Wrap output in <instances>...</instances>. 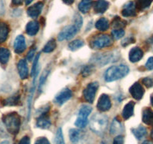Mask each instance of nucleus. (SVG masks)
<instances>
[{"label": "nucleus", "instance_id": "c03bdc74", "mask_svg": "<svg viewBox=\"0 0 153 144\" xmlns=\"http://www.w3.org/2000/svg\"><path fill=\"white\" fill-rule=\"evenodd\" d=\"M35 49H32L29 51V53H28L27 54V59L29 60V61L32 60V59H33L34 56H35Z\"/></svg>", "mask_w": 153, "mask_h": 144}, {"label": "nucleus", "instance_id": "7ed1b4c3", "mask_svg": "<svg viewBox=\"0 0 153 144\" xmlns=\"http://www.w3.org/2000/svg\"><path fill=\"white\" fill-rule=\"evenodd\" d=\"M89 126L93 132L103 134L107 126V117L101 114H95L89 121Z\"/></svg>", "mask_w": 153, "mask_h": 144}, {"label": "nucleus", "instance_id": "1a4fd4ad", "mask_svg": "<svg viewBox=\"0 0 153 144\" xmlns=\"http://www.w3.org/2000/svg\"><path fill=\"white\" fill-rule=\"evenodd\" d=\"M131 95L134 99L140 100L144 95V89L140 83H135L131 86L129 89Z\"/></svg>", "mask_w": 153, "mask_h": 144}, {"label": "nucleus", "instance_id": "c9c22d12", "mask_svg": "<svg viewBox=\"0 0 153 144\" xmlns=\"http://www.w3.org/2000/svg\"><path fill=\"white\" fill-rule=\"evenodd\" d=\"M112 35L115 39H120L125 35V31L123 29H113L112 31Z\"/></svg>", "mask_w": 153, "mask_h": 144}, {"label": "nucleus", "instance_id": "49530a36", "mask_svg": "<svg viewBox=\"0 0 153 144\" xmlns=\"http://www.w3.org/2000/svg\"><path fill=\"white\" fill-rule=\"evenodd\" d=\"M134 39L129 38V39H125V40L122 42V45H123V46H127L129 44L134 43Z\"/></svg>", "mask_w": 153, "mask_h": 144}, {"label": "nucleus", "instance_id": "6ab92c4d", "mask_svg": "<svg viewBox=\"0 0 153 144\" xmlns=\"http://www.w3.org/2000/svg\"><path fill=\"white\" fill-rule=\"evenodd\" d=\"M10 29L8 25L4 22H0V44L7 40L9 34Z\"/></svg>", "mask_w": 153, "mask_h": 144}, {"label": "nucleus", "instance_id": "aec40b11", "mask_svg": "<svg viewBox=\"0 0 153 144\" xmlns=\"http://www.w3.org/2000/svg\"><path fill=\"white\" fill-rule=\"evenodd\" d=\"M135 103L134 101H130L125 105L123 111V117L125 120H128L134 115V108Z\"/></svg>", "mask_w": 153, "mask_h": 144}, {"label": "nucleus", "instance_id": "ddd939ff", "mask_svg": "<svg viewBox=\"0 0 153 144\" xmlns=\"http://www.w3.org/2000/svg\"><path fill=\"white\" fill-rule=\"evenodd\" d=\"M14 48L15 53H17L18 54L24 52L26 48V40H25L24 36H23V35H18L16 38L14 43Z\"/></svg>", "mask_w": 153, "mask_h": 144}, {"label": "nucleus", "instance_id": "58836bf2", "mask_svg": "<svg viewBox=\"0 0 153 144\" xmlns=\"http://www.w3.org/2000/svg\"><path fill=\"white\" fill-rule=\"evenodd\" d=\"M142 83L147 88H150L153 86V80L152 78H149V77H145V78L143 79Z\"/></svg>", "mask_w": 153, "mask_h": 144}, {"label": "nucleus", "instance_id": "9b49d317", "mask_svg": "<svg viewBox=\"0 0 153 144\" xmlns=\"http://www.w3.org/2000/svg\"><path fill=\"white\" fill-rule=\"evenodd\" d=\"M136 4L134 2H127L126 5L123 6V10H122V14L123 17H133L136 14Z\"/></svg>", "mask_w": 153, "mask_h": 144}, {"label": "nucleus", "instance_id": "9d476101", "mask_svg": "<svg viewBox=\"0 0 153 144\" xmlns=\"http://www.w3.org/2000/svg\"><path fill=\"white\" fill-rule=\"evenodd\" d=\"M72 97V92L69 89H62V91H60L57 95L55 98V101L56 102V104L62 105L64 103H65L66 101H68Z\"/></svg>", "mask_w": 153, "mask_h": 144}, {"label": "nucleus", "instance_id": "4be33fe9", "mask_svg": "<svg viewBox=\"0 0 153 144\" xmlns=\"http://www.w3.org/2000/svg\"><path fill=\"white\" fill-rule=\"evenodd\" d=\"M11 56L9 50L5 48H0V63L5 65L8 62Z\"/></svg>", "mask_w": 153, "mask_h": 144}, {"label": "nucleus", "instance_id": "a19ab883", "mask_svg": "<svg viewBox=\"0 0 153 144\" xmlns=\"http://www.w3.org/2000/svg\"><path fill=\"white\" fill-rule=\"evenodd\" d=\"M35 144H51L46 137H39L35 141Z\"/></svg>", "mask_w": 153, "mask_h": 144}, {"label": "nucleus", "instance_id": "bb28decb", "mask_svg": "<svg viewBox=\"0 0 153 144\" xmlns=\"http://www.w3.org/2000/svg\"><path fill=\"white\" fill-rule=\"evenodd\" d=\"M69 138L70 140L73 143L78 142L81 138V132L80 130L72 128L69 131Z\"/></svg>", "mask_w": 153, "mask_h": 144}, {"label": "nucleus", "instance_id": "5fc2aeb1", "mask_svg": "<svg viewBox=\"0 0 153 144\" xmlns=\"http://www.w3.org/2000/svg\"><path fill=\"white\" fill-rule=\"evenodd\" d=\"M151 137H152V140H153V129L152 130V132H151Z\"/></svg>", "mask_w": 153, "mask_h": 144}, {"label": "nucleus", "instance_id": "3c124183", "mask_svg": "<svg viewBox=\"0 0 153 144\" xmlns=\"http://www.w3.org/2000/svg\"><path fill=\"white\" fill-rule=\"evenodd\" d=\"M33 0H25V2H26V5H29V4H31Z\"/></svg>", "mask_w": 153, "mask_h": 144}, {"label": "nucleus", "instance_id": "a211bd4d", "mask_svg": "<svg viewBox=\"0 0 153 144\" xmlns=\"http://www.w3.org/2000/svg\"><path fill=\"white\" fill-rule=\"evenodd\" d=\"M40 28V24L36 20H32L29 22L26 26V32L30 36H33L38 33Z\"/></svg>", "mask_w": 153, "mask_h": 144}, {"label": "nucleus", "instance_id": "8fccbe9b", "mask_svg": "<svg viewBox=\"0 0 153 144\" xmlns=\"http://www.w3.org/2000/svg\"><path fill=\"white\" fill-rule=\"evenodd\" d=\"M62 1L64 3L67 4V5H71L74 2V0H62Z\"/></svg>", "mask_w": 153, "mask_h": 144}, {"label": "nucleus", "instance_id": "393cba45", "mask_svg": "<svg viewBox=\"0 0 153 144\" xmlns=\"http://www.w3.org/2000/svg\"><path fill=\"white\" fill-rule=\"evenodd\" d=\"M131 131L133 134L134 135L135 137L137 140H141L146 135V129L145 127L142 125H140L139 127L135 128H132Z\"/></svg>", "mask_w": 153, "mask_h": 144}, {"label": "nucleus", "instance_id": "de8ad7c7", "mask_svg": "<svg viewBox=\"0 0 153 144\" xmlns=\"http://www.w3.org/2000/svg\"><path fill=\"white\" fill-rule=\"evenodd\" d=\"M5 12V8H4V3L2 0H0V16H2Z\"/></svg>", "mask_w": 153, "mask_h": 144}, {"label": "nucleus", "instance_id": "4468645a", "mask_svg": "<svg viewBox=\"0 0 153 144\" xmlns=\"http://www.w3.org/2000/svg\"><path fill=\"white\" fill-rule=\"evenodd\" d=\"M37 126L42 129H48L51 125V119L47 113L42 114L41 116L37 120Z\"/></svg>", "mask_w": 153, "mask_h": 144}, {"label": "nucleus", "instance_id": "603ef678", "mask_svg": "<svg viewBox=\"0 0 153 144\" xmlns=\"http://www.w3.org/2000/svg\"><path fill=\"white\" fill-rule=\"evenodd\" d=\"M142 144H153V143H152V142H150V141L146 140V141H144V142Z\"/></svg>", "mask_w": 153, "mask_h": 144}, {"label": "nucleus", "instance_id": "b1692460", "mask_svg": "<svg viewBox=\"0 0 153 144\" xmlns=\"http://www.w3.org/2000/svg\"><path fill=\"white\" fill-rule=\"evenodd\" d=\"M123 131V125L121 122L117 119H114L112 122L111 127H110V134H117L121 133Z\"/></svg>", "mask_w": 153, "mask_h": 144}, {"label": "nucleus", "instance_id": "dca6fc26", "mask_svg": "<svg viewBox=\"0 0 153 144\" xmlns=\"http://www.w3.org/2000/svg\"><path fill=\"white\" fill-rule=\"evenodd\" d=\"M94 11L96 14H103L109 8V3L106 0H97L94 4Z\"/></svg>", "mask_w": 153, "mask_h": 144}, {"label": "nucleus", "instance_id": "f704fd0d", "mask_svg": "<svg viewBox=\"0 0 153 144\" xmlns=\"http://www.w3.org/2000/svg\"><path fill=\"white\" fill-rule=\"evenodd\" d=\"M55 144H65L62 131L61 128H58V130H57L56 131V139H55Z\"/></svg>", "mask_w": 153, "mask_h": 144}, {"label": "nucleus", "instance_id": "864d4df0", "mask_svg": "<svg viewBox=\"0 0 153 144\" xmlns=\"http://www.w3.org/2000/svg\"><path fill=\"white\" fill-rule=\"evenodd\" d=\"M151 104L153 107V95L151 96Z\"/></svg>", "mask_w": 153, "mask_h": 144}, {"label": "nucleus", "instance_id": "f257e3e1", "mask_svg": "<svg viewBox=\"0 0 153 144\" xmlns=\"http://www.w3.org/2000/svg\"><path fill=\"white\" fill-rule=\"evenodd\" d=\"M129 72V68L127 65H120L109 68L104 74V80L107 82H112L120 80L126 77Z\"/></svg>", "mask_w": 153, "mask_h": 144}, {"label": "nucleus", "instance_id": "f8f14e48", "mask_svg": "<svg viewBox=\"0 0 153 144\" xmlns=\"http://www.w3.org/2000/svg\"><path fill=\"white\" fill-rule=\"evenodd\" d=\"M44 4L43 2H39L35 3V5H32V6L29 7L27 9V14L30 17L32 18H36L38 16L40 15V14L42 13V9H43Z\"/></svg>", "mask_w": 153, "mask_h": 144}, {"label": "nucleus", "instance_id": "0eeeda50", "mask_svg": "<svg viewBox=\"0 0 153 144\" xmlns=\"http://www.w3.org/2000/svg\"><path fill=\"white\" fill-rule=\"evenodd\" d=\"M98 88V83L96 82H93V83H91L87 85L86 89L83 91V96L87 102L90 103V104L93 103Z\"/></svg>", "mask_w": 153, "mask_h": 144}, {"label": "nucleus", "instance_id": "20e7f679", "mask_svg": "<svg viewBox=\"0 0 153 144\" xmlns=\"http://www.w3.org/2000/svg\"><path fill=\"white\" fill-rule=\"evenodd\" d=\"M90 47L92 49H102L104 48L110 46L113 44L111 38L107 35H95L91 39Z\"/></svg>", "mask_w": 153, "mask_h": 144}, {"label": "nucleus", "instance_id": "423d86ee", "mask_svg": "<svg viewBox=\"0 0 153 144\" xmlns=\"http://www.w3.org/2000/svg\"><path fill=\"white\" fill-rule=\"evenodd\" d=\"M79 29L74 26V25H69L65 27L60 32L58 35V39L59 42L64 40H69L78 32Z\"/></svg>", "mask_w": 153, "mask_h": 144}, {"label": "nucleus", "instance_id": "6e6d98bb", "mask_svg": "<svg viewBox=\"0 0 153 144\" xmlns=\"http://www.w3.org/2000/svg\"><path fill=\"white\" fill-rule=\"evenodd\" d=\"M152 43H153V37H152Z\"/></svg>", "mask_w": 153, "mask_h": 144}, {"label": "nucleus", "instance_id": "c85d7f7f", "mask_svg": "<svg viewBox=\"0 0 153 144\" xmlns=\"http://www.w3.org/2000/svg\"><path fill=\"white\" fill-rule=\"evenodd\" d=\"M92 111V108L89 105H83L80 107V111H79L78 117H83V118H88L89 114H91Z\"/></svg>", "mask_w": 153, "mask_h": 144}, {"label": "nucleus", "instance_id": "09e8293b", "mask_svg": "<svg viewBox=\"0 0 153 144\" xmlns=\"http://www.w3.org/2000/svg\"><path fill=\"white\" fill-rule=\"evenodd\" d=\"M23 0H12V4L14 5H20L23 4Z\"/></svg>", "mask_w": 153, "mask_h": 144}, {"label": "nucleus", "instance_id": "e433bc0d", "mask_svg": "<svg viewBox=\"0 0 153 144\" xmlns=\"http://www.w3.org/2000/svg\"><path fill=\"white\" fill-rule=\"evenodd\" d=\"M39 57H40V55L38 54V55L35 56V61H34L33 66H32V76L35 77H37V74H38V59H39Z\"/></svg>", "mask_w": 153, "mask_h": 144}, {"label": "nucleus", "instance_id": "79ce46f5", "mask_svg": "<svg viewBox=\"0 0 153 144\" xmlns=\"http://www.w3.org/2000/svg\"><path fill=\"white\" fill-rule=\"evenodd\" d=\"M145 66L148 70H153V57L148 59Z\"/></svg>", "mask_w": 153, "mask_h": 144}, {"label": "nucleus", "instance_id": "cd10ccee", "mask_svg": "<svg viewBox=\"0 0 153 144\" xmlns=\"http://www.w3.org/2000/svg\"><path fill=\"white\" fill-rule=\"evenodd\" d=\"M153 2V0H137L136 1V8L137 9L143 11L151 5L152 2Z\"/></svg>", "mask_w": 153, "mask_h": 144}, {"label": "nucleus", "instance_id": "2f4dec72", "mask_svg": "<svg viewBox=\"0 0 153 144\" xmlns=\"http://www.w3.org/2000/svg\"><path fill=\"white\" fill-rule=\"evenodd\" d=\"M83 41L80 40V39H77V40H74L73 42H71V43H69L68 45V48L72 51L76 50H78L79 48H80L81 47L83 46Z\"/></svg>", "mask_w": 153, "mask_h": 144}, {"label": "nucleus", "instance_id": "f3484780", "mask_svg": "<svg viewBox=\"0 0 153 144\" xmlns=\"http://www.w3.org/2000/svg\"><path fill=\"white\" fill-rule=\"evenodd\" d=\"M143 52L139 48H133L129 52V60L131 62H137L143 58Z\"/></svg>", "mask_w": 153, "mask_h": 144}, {"label": "nucleus", "instance_id": "ea45409f", "mask_svg": "<svg viewBox=\"0 0 153 144\" xmlns=\"http://www.w3.org/2000/svg\"><path fill=\"white\" fill-rule=\"evenodd\" d=\"M124 143V137L121 135L116 137L113 140V144H123Z\"/></svg>", "mask_w": 153, "mask_h": 144}, {"label": "nucleus", "instance_id": "4c0bfd02", "mask_svg": "<svg viewBox=\"0 0 153 144\" xmlns=\"http://www.w3.org/2000/svg\"><path fill=\"white\" fill-rule=\"evenodd\" d=\"M74 18V25L80 30V29L82 26V24H83V20H82L81 16L78 14H76Z\"/></svg>", "mask_w": 153, "mask_h": 144}, {"label": "nucleus", "instance_id": "72a5a7b5", "mask_svg": "<svg viewBox=\"0 0 153 144\" xmlns=\"http://www.w3.org/2000/svg\"><path fill=\"white\" fill-rule=\"evenodd\" d=\"M88 123H89L88 119L78 117V118L76 119V122H75V125H76V127L83 128H85L86 125H87Z\"/></svg>", "mask_w": 153, "mask_h": 144}, {"label": "nucleus", "instance_id": "c756f323", "mask_svg": "<svg viewBox=\"0 0 153 144\" xmlns=\"http://www.w3.org/2000/svg\"><path fill=\"white\" fill-rule=\"evenodd\" d=\"M19 101H20V96L18 95H15L5 99L3 101V104L5 106H14L17 105Z\"/></svg>", "mask_w": 153, "mask_h": 144}, {"label": "nucleus", "instance_id": "6e6552de", "mask_svg": "<svg viewBox=\"0 0 153 144\" xmlns=\"http://www.w3.org/2000/svg\"><path fill=\"white\" fill-rule=\"evenodd\" d=\"M97 107L101 112H106L109 111L111 107V101L108 95L103 94L99 98L97 104Z\"/></svg>", "mask_w": 153, "mask_h": 144}, {"label": "nucleus", "instance_id": "2eb2a0df", "mask_svg": "<svg viewBox=\"0 0 153 144\" xmlns=\"http://www.w3.org/2000/svg\"><path fill=\"white\" fill-rule=\"evenodd\" d=\"M17 70H18L20 78L24 80L26 79L29 76V69H28L27 62L25 59H20L17 64Z\"/></svg>", "mask_w": 153, "mask_h": 144}, {"label": "nucleus", "instance_id": "7c9ffc66", "mask_svg": "<svg viewBox=\"0 0 153 144\" xmlns=\"http://www.w3.org/2000/svg\"><path fill=\"white\" fill-rule=\"evenodd\" d=\"M56 48V42L54 39H51L44 47L43 51L45 53H51Z\"/></svg>", "mask_w": 153, "mask_h": 144}, {"label": "nucleus", "instance_id": "412c9836", "mask_svg": "<svg viewBox=\"0 0 153 144\" xmlns=\"http://www.w3.org/2000/svg\"><path fill=\"white\" fill-rule=\"evenodd\" d=\"M143 122L148 125H153V111L149 108H146L143 111Z\"/></svg>", "mask_w": 153, "mask_h": 144}, {"label": "nucleus", "instance_id": "473e14b6", "mask_svg": "<svg viewBox=\"0 0 153 144\" xmlns=\"http://www.w3.org/2000/svg\"><path fill=\"white\" fill-rule=\"evenodd\" d=\"M126 22H125L124 20H121L120 17H115L114 20L112 21V26L116 28V29H123L124 26H126Z\"/></svg>", "mask_w": 153, "mask_h": 144}, {"label": "nucleus", "instance_id": "a878e982", "mask_svg": "<svg viewBox=\"0 0 153 144\" xmlns=\"http://www.w3.org/2000/svg\"><path fill=\"white\" fill-rule=\"evenodd\" d=\"M95 27L97 29L101 32H104V31L107 30L109 28V21L104 17L99 19L98 21L95 23Z\"/></svg>", "mask_w": 153, "mask_h": 144}, {"label": "nucleus", "instance_id": "f03ea898", "mask_svg": "<svg viewBox=\"0 0 153 144\" xmlns=\"http://www.w3.org/2000/svg\"><path fill=\"white\" fill-rule=\"evenodd\" d=\"M5 126L6 127L7 130L11 134H17L20 131V118L17 113H11V114H6L2 118Z\"/></svg>", "mask_w": 153, "mask_h": 144}, {"label": "nucleus", "instance_id": "5701e85b", "mask_svg": "<svg viewBox=\"0 0 153 144\" xmlns=\"http://www.w3.org/2000/svg\"><path fill=\"white\" fill-rule=\"evenodd\" d=\"M92 3L93 0H81L78 5L79 10L81 12L86 14L90 10L91 7L92 6Z\"/></svg>", "mask_w": 153, "mask_h": 144}, {"label": "nucleus", "instance_id": "37998d69", "mask_svg": "<svg viewBox=\"0 0 153 144\" xmlns=\"http://www.w3.org/2000/svg\"><path fill=\"white\" fill-rule=\"evenodd\" d=\"M92 72V68L90 67V66H86V67L84 68L83 71H82V74H83L84 76H88L91 74Z\"/></svg>", "mask_w": 153, "mask_h": 144}, {"label": "nucleus", "instance_id": "a18cd8bd", "mask_svg": "<svg viewBox=\"0 0 153 144\" xmlns=\"http://www.w3.org/2000/svg\"><path fill=\"white\" fill-rule=\"evenodd\" d=\"M19 144H30V139H29V137L25 136L20 140Z\"/></svg>", "mask_w": 153, "mask_h": 144}, {"label": "nucleus", "instance_id": "39448f33", "mask_svg": "<svg viewBox=\"0 0 153 144\" xmlns=\"http://www.w3.org/2000/svg\"><path fill=\"white\" fill-rule=\"evenodd\" d=\"M118 56V53H115L114 52L105 53H101L99 55L94 56V63H95L98 65L102 66L108 64L113 61H116Z\"/></svg>", "mask_w": 153, "mask_h": 144}]
</instances>
